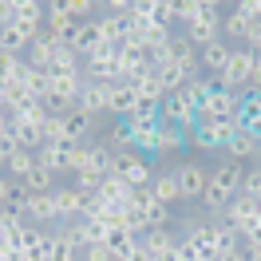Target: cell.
<instances>
[{
  "label": "cell",
  "mask_w": 261,
  "mask_h": 261,
  "mask_svg": "<svg viewBox=\"0 0 261 261\" xmlns=\"http://www.w3.org/2000/svg\"><path fill=\"white\" fill-rule=\"evenodd\" d=\"M242 178H245L242 163H229V159H226L222 166H214L210 182H206V194H202V210L214 214V218H222L226 206L242 194Z\"/></svg>",
  "instance_id": "1"
},
{
  "label": "cell",
  "mask_w": 261,
  "mask_h": 261,
  "mask_svg": "<svg viewBox=\"0 0 261 261\" xmlns=\"http://www.w3.org/2000/svg\"><path fill=\"white\" fill-rule=\"evenodd\" d=\"M111 174L123 178L130 190H147L150 182H154V170H150V163L139 150H119V154H111Z\"/></svg>",
  "instance_id": "2"
},
{
  "label": "cell",
  "mask_w": 261,
  "mask_h": 261,
  "mask_svg": "<svg viewBox=\"0 0 261 261\" xmlns=\"http://www.w3.org/2000/svg\"><path fill=\"white\" fill-rule=\"evenodd\" d=\"M83 80H91V83H123V75H119V48H99L95 56H87L83 60Z\"/></svg>",
  "instance_id": "3"
},
{
  "label": "cell",
  "mask_w": 261,
  "mask_h": 261,
  "mask_svg": "<svg viewBox=\"0 0 261 261\" xmlns=\"http://www.w3.org/2000/svg\"><path fill=\"white\" fill-rule=\"evenodd\" d=\"M159 115H163L166 127H178L182 135H190V130L198 127V107L186 99V91H174V95L163 99V107H159Z\"/></svg>",
  "instance_id": "4"
},
{
  "label": "cell",
  "mask_w": 261,
  "mask_h": 261,
  "mask_svg": "<svg viewBox=\"0 0 261 261\" xmlns=\"http://www.w3.org/2000/svg\"><path fill=\"white\" fill-rule=\"evenodd\" d=\"M253 51L245 48H233V56H229V64H226V71L218 75V87H226V91H242V87H249V75H253ZM245 95V91H242Z\"/></svg>",
  "instance_id": "5"
},
{
  "label": "cell",
  "mask_w": 261,
  "mask_h": 261,
  "mask_svg": "<svg viewBox=\"0 0 261 261\" xmlns=\"http://www.w3.org/2000/svg\"><path fill=\"white\" fill-rule=\"evenodd\" d=\"M44 32V28H36V24H24V20H12V24H4L0 28V51H12V56H28V48L36 44V36Z\"/></svg>",
  "instance_id": "6"
},
{
  "label": "cell",
  "mask_w": 261,
  "mask_h": 261,
  "mask_svg": "<svg viewBox=\"0 0 261 261\" xmlns=\"http://www.w3.org/2000/svg\"><path fill=\"white\" fill-rule=\"evenodd\" d=\"M182 36H186V40H190L198 51L206 48V44H214V40H222V12H218V4H214L210 12H202L198 20H190Z\"/></svg>",
  "instance_id": "7"
},
{
  "label": "cell",
  "mask_w": 261,
  "mask_h": 261,
  "mask_svg": "<svg viewBox=\"0 0 261 261\" xmlns=\"http://www.w3.org/2000/svg\"><path fill=\"white\" fill-rule=\"evenodd\" d=\"M8 135L16 139L20 150H40L44 147V123L28 115H8Z\"/></svg>",
  "instance_id": "8"
},
{
  "label": "cell",
  "mask_w": 261,
  "mask_h": 261,
  "mask_svg": "<svg viewBox=\"0 0 261 261\" xmlns=\"http://www.w3.org/2000/svg\"><path fill=\"white\" fill-rule=\"evenodd\" d=\"M56 210H60V222H67V226H71V222H80L83 214L91 210V198L83 194V190H75V186H56Z\"/></svg>",
  "instance_id": "9"
},
{
  "label": "cell",
  "mask_w": 261,
  "mask_h": 261,
  "mask_svg": "<svg viewBox=\"0 0 261 261\" xmlns=\"http://www.w3.org/2000/svg\"><path fill=\"white\" fill-rule=\"evenodd\" d=\"M174 178H178V190L186 202H202V194H206V182H210V170L202 163H182L178 170H174Z\"/></svg>",
  "instance_id": "10"
},
{
  "label": "cell",
  "mask_w": 261,
  "mask_h": 261,
  "mask_svg": "<svg viewBox=\"0 0 261 261\" xmlns=\"http://www.w3.org/2000/svg\"><path fill=\"white\" fill-rule=\"evenodd\" d=\"M229 56H233V48H229L226 40H214V44H206V48L198 51V67H202V75H210V80H218V75L226 71Z\"/></svg>",
  "instance_id": "11"
},
{
  "label": "cell",
  "mask_w": 261,
  "mask_h": 261,
  "mask_svg": "<svg viewBox=\"0 0 261 261\" xmlns=\"http://www.w3.org/2000/svg\"><path fill=\"white\" fill-rule=\"evenodd\" d=\"M67 48L75 51L80 60L95 56L99 48H107V44H103V32H99V20H83L80 28H75V36H71V44H67Z\"/></svg>",
  "instance_id": "12"
},
{
  "label": "cell",
  "mask_w": 261,
  "mask_h": 261,
  "mask_svg": "<svg viewBox=\"0 0 261 261\" xmlns=\"http://www.w3.org/2000/svg\"><path fill=\"white\" fill-rule=\"evenodd\" d=\"M135 111H139L135 87H130V83H111V91H107V115H115V119L123 123V119H130Z\"/></svg>",
  "instance_id": "13"
},
{
  "label": "cell",
  "mask_w": 261,
  "mask_h": 261,
  "mask_svg": "<svg viewBox=\"0 0 261 261\" xmlns=\"http://www.w3.org/2000/svg\"><path fill=\"white\" fill-rule=\"evenodd\" d=\"M222 222H226V226H233L238 233H245V229L257 222V202H253V198H245V194H238V198L226 206Z\"/></svg>",
  "instance_id": "14"
},
{
  "label": "cell",
  "mask_w": 261,
  "mask_h": 261,
  "mask_svg": "<svg viewBox=\"0 0 261 261\" xmlns=\"http://www.w3.org/2000/svg\"><path fill=\"white\" fill-rule=\"evenodd\" d=\"M238 130L253 135L261 143V95L257 91H245L242 103H238Z\"/></svg>",
  "instance_id": "15"
},
{
  "label": "cell",
  "mask_w": 261,
  "mask_h": 261,
  "mask_svg": "<svg viewBox=\"0 0 261 261\" xmlns=\"http://www.w3.org/2000/svg\"><path fill=\"white\" fill-rule=\"evenodd\" d=\"M44 28H48L60 44H71V36H75V28H80V20L67 16L60 0H51V4H48V16H44Z\"/></svg>",
  "instance_id": "16"
},
{
  "label": "cell",
  "mask_w": 261,
  "mask_h": 261,
  "mask_svg": "<svg viewBox=\"0 0 261 261\" xmlns=\"http://www.w3.org/2000/svg\"><path fill=\"white\" fill-rule=\"evenodd\" d=\"M60 48H64V44H60V40H56V36H51L48 28H44V32L36 36V44L28 48V56H24V60H28V67H40V71H48Z\"/></svg>",
  "instance_id": "17"
},
{
  "label": "cell",
  "mask_w": 261,
  "mask_h": 261,
  "mask_svg": "<svg viewBox=\"0 0 261 261\" xmlns=\"http://www.w3.org/2000/svg\"><path fill=\"white\" fill-rule=\"evenodd\" d=\"M24 218H28L32 226H44V229H48L51 222H60V210H56V198H51V194H28Z\"/></svg>",
  "instance_id": "18"
},
{
  "label": "cell",
  "mask_w": 261,
  "mask_h": 261,
  "mask_svg": "<svg viewBox=\"0 0 261 261\" xmlns=\"http://www.w3.org/2000/svg\"><path fill=\"white\" fill-rule=\"evenodd\" d=\"M107 83H91V80H83V91H80V111H87L91 119H99V115H107Z\"/></svg>",
  "instance_id": "19"
},
{
  "label": "cell",
  "mask_w": 261,
  "mask_h": 261,
  "mask_svg": "<svg viewBox=\"0 0 261 261\" xmlns=\"http://www.w3.org/2000/svg\"><path fill=\"white\" fill-rule=\"evenodd\" d=\"M178 238H182V233H170V229H150V233H143V245L150 249V257H159V261H174Z\"/></svg>",
  "instance_id": "20"
},
{
  "label": "cell",
  "mask_w": 261,
  "mask_h": 261,
  "mask_svg": "<svg viewBox=\"0 0 261 261\" xmlns=\"http://www.w3.org/2000/svg\"><path fill=\"white\" fill-rule=\"evenodd\" d=\"M166 56H170L178 67H186V71H190V80L202 75V67H198V48L186 40V36H174V40H170V48H166Z\"/></svg>",
  "instance_id": "21"
},
{
  "label": "cell",
  "mask_w": 261,
  "mask_h": 261,
  "mask_svg": "<svg viewBox=\"0 0 261 261\" xmlns=\"http://www.w3.org/2000/svg\"><path fill=\"white\" fill-rule=\"evenodd\" d=\"M127 194H130L127 182L115 178V174H107V178L99 182V190L91 194V202H95V206H123V202H127Z\"/></svg>",
  "instance_id": "22"
},
{
  "label": "cell",
  "mask_w": 261,
  "mask_h": 261,
  "mask_svg": "<svg viewBox=\"0 0 261 261\" xmlns=\"http://www.w3.org/2000/svg\"><path fill=\"white\" fill-rule=\"evenodd\" d=\"M245 36H249V20H245L238 8H233V12H226V16H222V40H226L229 48H242Z\"/></svg>",
  "instance_id": "23"
},
{
  "label": "cell",
  "mask_w": 261,
  "mask_h": 261,
  "mask_svg": "<svg viewBox=\"0 0 261 261\" xmlns=\"http://www.w3.org/2000/svg\"><path fill=\"white\" fill-rule=\"evenodd\" d=\"M107 249H111L115 257L119 261H127L130 257V249H135V245H139V233H135V229L130 226H119V229H107Z\"/></svg>",
  "instance_id": "24"
},
{
  "label": "cell",
  "mask_w": 261,
  "mask_h": 261,
  "mask_svg": "<svg viewBox=\"0 0 261 261\" xmlns=\"http://www.w3.org/2000/svg\"><path fill=\"white\" fill-rule=\"evenodd\" d=\"M80 242L67 233V229H60V233H51V249H48V261H80Z\"/></svg>",
  "instance_id": "25"
},
{
  "label": "cell",
  "mask_w": 261,
  "mask_h": 261,
  "mask_svg": "<svg viewBox=\"0 0 261 261\" xmlns=\"http://www.w3.org/2000/svg\"><path fill=\"white\" fill-rule=\"evenodd\" d=\"M130 87H135V95L143 99V103H159V107H163L166 91H163V83H159V75H154V71H143L139 80H130Z\"/></svg>",
  "instance_id": "26"
},
{
  "label": "cell",
  "mask_w": 261,
  "mask_h": 261,
  "mask_svg": "<svg viewBox=\"0 0 261 261\" xmlns=\"http://www.w3.org/2000/svg\"><path fill=\"white\" fill-rule=\"evenodd\" d=\"M36 166H40V163H36V150H16V154L8 159V166H4V174H8L12 182H24Z\"/></svg>",
  "instance_id": "27"
},
{
  "label": "cell",
  "mask_w": 261,
  "mask_h": 261,
  "mask_svg": "<svg viewBox=\"0 0 261 261\" xmlns=\"http://www.w3.org/2000/svg\"><path fill=\"white\" fill-rule=\"evenodd\" d=\"M178 150H186V135H182L178 127H159V147H154V154L159 159H166V154H178Z\"/></svg>",
  "instance_id": "28"
},
{
  "label": "cell",
  "mask_w": 261,
  "mask_h": 261,
  "mask_svg": "<svg viewBox=\"0 0 261 261\" xmlns=\"http://www.w3.org/2000/svg\"><path fill=\"white\" fill-rule=\"evenodd\" d=\"M257 139L253 135H245V130H238L233 135V143L226 147V154H229V163H245V159H257Z\"/></svg>",
  "instance_id": "29"
},
{
  "label": "cell",
  "mask_w": 261,
  "mask_h": 261,
  "mask_svg": "<svg viewBox=\"0 0 261 261\" xmlns=\"http://www.w3.org/2000/svg\"><path fill=\"white\" fill-rule=\"evenodd\" d=\"M150 194L159 198L163 206H174L182 198V190H178V178L174 174H154V182H150Z\"/></svg>",
  "instance_id": "30"
},
{
  "label": "cell",
  "mask_w": 261,
  "mask_h": 261,
  "mask_svg": "<svg viewBox=\"0 0 261 261\" xmlns=\"http://www.w3.org/2000/svg\"><path fill=\"white\" fill-rule=\"evenodd\" d=\"M182 91H186V99H190L194 107H202V103H206V99L218 91V80H210V75H194V80L186 83Z\"/></svg>",
  "instance_id": "31"
},
{
  "label": "cell",
  "mask_w": 261,
  "mask_h": 261,
  "mask_svg": "<svg viewBox=\"0 0 261 261\" xmlns=\"http://www.w3.org/2000/svg\"><path fill=\"white\" fill-rule=\"evenodd\" d=\"M24 71H28V60H24V56L0 51V83H16V80H24Z\"/></svg>",
  "instance_id": "32"
},
{
  "label": "cell",
  "mask_w": 261,
  "mask_h": 261,
  "mask_svg": "<svg viewBox=\"0 0 261 261\" xmlns=\"http://www.w3.org/2000/svg\"><path fill=\"white\" fill-rule=\"evenodd\" d=\"M24 190H28V194H56V174L44 170V166H36L32 174L24 178Z\"/></svg>",
  "instance_id": "33"
},
{
  "label": "cell",
  "mask_w": 261,
  "mask_h": 261,
  "mask_svg": "<svg viewBox=\"0 0 261 261\" xmlns=\"http://www.w3.org/2000/svg\"><path fill=\"white\" fill-rule=\"evenodd\" d=\"M44 16H48V4H40V0H16V20H24V24H44Z\"/></svg>",
  "instance_id": "34"
},
{
  "label": "cell",
  "mask_w": 261,
  "mask_h": 261,
  "mask_svg": "<svg viewBox=\"0 0 261 261\" xmlns=\"http://www.w3.org/2000/svg\"><path fill=\"white\" fill-rule=\"evenodd\" d=\"M20 83H24V87H28L36 99H44V95H48V87H51V75H48V71H40V67H28Z\"/></svg>",
  "instance_id": "35"
},
{
  "label": "cell",
  "mask_w": 261,
  "mask_h": 261,
  "mask_svg": "<svg viewBox=\"0 0 261 261\" xmlns=\"http://www.w3.org/2000/svg\"><path fill=\"white\" fill-rule=\"evenodd\" d=\"M242 194L253 198V202H261V166H249L242 178Z\"/></svg>",
  "instance_id": "36"
},
{
  "label": "cell",
  "mask_w": 261,
  "mask_h": 261,
  "mask_svg": "<svg viewBox=\"0 0 261 261\" xmlns=\"http://www.w3.org/2000/svg\"><path fill=\"white\" fill-rule=\"evenodd\" d=\"M60 4H64V12L71 20H91V12H95V4H91V0H60Z\"/></svg>",
  "instance_id": "37"
},
{
  "label": "cell",
  "mask_w": 261,
  "mask_h": 261,
  "mask_svg": "<svg viewBox=\"0 0 261 261\" xmlns=\"http://www.w3.org/2000/svg\"><path fill=\"white\" fill-rule=\"evenodd\" d=\"M210 8H214L210 0H182V4H178V20L190 24V20H198L202 12H210Z\"/></svg>",
  "instance_id": "38"
},
{
  "label": "cell",
  "mask_w": 261,
  "mask_h": 261,
  "mask_svg": "<svg viewBox=\"0 0 261 261\" xmlns=\"http://www.w3.org/2000/svg\"><path fill=\"white\" fill-rule=\"evenodd\" d=\"M170 20H178V4L174 0H154V24L170 28Z\"/></svg>",
  "instance_id": "39"
},
{
  "label": "cell",
  "mask_w": 261,
  "mask_h": 261,
  "mask_svg": "<svg viewBox=\"0 0 261 261\" xmlns=\"http://www.w3.org/2000/svg\"><path fill=\"white\" fill-rule=\"evenodd\" d=\"M80 261H119V257H115L107 245H87V249L80 253Z\"/></svg>",
  "instance_id": "40"
},
{
  "label": "cell",
  "mask_w": 261,
  "mask_h": 261,
  "mask_svg": "<svg viewBox=\"0 0 261 261\" xmlns=\"http://www.w3.org/2000/svg\"><path fill=\"white\" fill-rule=\"evenodd\" d=\"M238 12H242L245 20H261V0H242Z\"/></svg>",
  "instance_id": "41"
},
{
  "label": "cell",
  "mask_w": 261,
  "mask_h": 261,
  "mask_svg": "<svg viewBox=\"0 0 261 261\" xmlns=\"http://www.w3.org/2000/svg\"><path fill=\"white\" fill-rule=\"evenodd\" d=\"M12 190H16V182L8 178V174H0V210H4L8 202H12Z\"/></svg>",
  "instance_id": "42"
},
{
  "label": "cell",
  "mask_w": 261,
  "mask_h": 261,
  "mask_svg": "<svg viewBox=\"0 0 261 261\" xmlns=\"http://www.w3.org/2000/svg\"><path fill=\"white\" fill-rule=\"evenodd\" d=\"M16 20V0H0V28Z\"/></svg>",
  "instance_id": "43"
},
{
  "label": "cell",
  "mask_w": 261,
  "mask_h": 261,
  "mask_svg": "<svg viewBox=\"0 0 261 261\" xmlns=\"http://www.w3.org/2000/svg\"><path fill=\"white\" fill-rule=\"evenodd\" d=\"M218 261H249V257H245V245H233V249H222Z\"/></svg>",
  "instance_id": "44"
},
{
  "label": "cell",
  "mask_w": 261,
  "mask_h": 261,
  "mask_svg": "<svg viewBox=\"0 0 261 261\" xmlns=\"http://www.w3.org/2000/svg\"><path fill=\"white\" fill-rule=\"evenodd\" d=\"M249 91H261V60H253V75H249Z\"/></svg>",
  "instance_id": "45"
},
{
  "label": "cell",
  "mask_w": 261,
  "mask_h": 261,
  "mask_svg": "<svg viewBox=\"0 0 261 261\" xmlns=\"http://www.w3.org/2000/svg\"><path fill=\"white\" fill-rule=\"evenodd\" d=\"M8 135V111H0V139Z\"/></svg>",
  "instance_id": "46"
},
{
  "label": "cell",
  "mask_w": 261,
  "mask_h": 261,
  "mask_svg": "<svg viewBox=\"0 0 261 261\" xmlns=\"http://www.w3.org/2000/svg\"><path fill=\"white\" fill-rule=\"evenodd\" d=\"M249 51H253V56H257V60H261V40H257V44H253V48H249Z\"/></svg>",
  "instance_id": "47"
},
{
  "label": "cell",
  "mask_w": 261,
  "mask_h": 261,
  "mask_svg": "<svg viewBox=\"0 0 261 261\" xmlns=\"http://www.w3.org/2000/svg\"><path fill=\"white\" fill-rule=\"evenodd\" d=\"M257 166H261V147H257Z\"/></svg>",
  "instance_id": "48"
},
{
  "label": "cell",
  "mask_w": 261,
  "mask_h": 261,
  "mask_svg": "<svg viewBox=\"0 0 261 261\" xmlns=\"http://www.w3.org/2000/svg\"><path fill=\"white\" fill-rule=\"evenodd\" d=\"M257 218H261V202H257Z\"/></svg>",
  "instance_id": "49"
}]
</instances>
